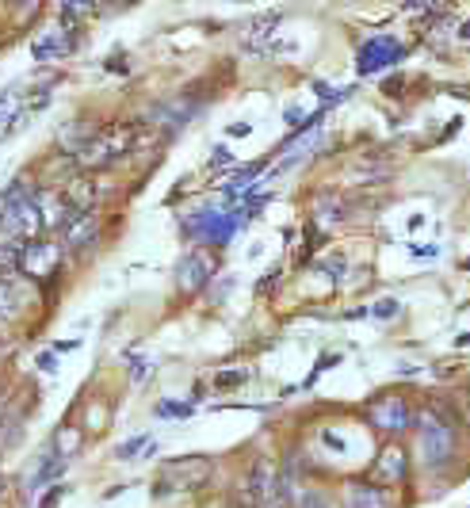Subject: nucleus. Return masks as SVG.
Segmentation results:
<instances>
[{
    "mask_svg": "<svg viewBox=\"0 0 470 508\" xmlns=\"http://www.w3.org/2000/svg\"><path fill=\"white\" fill-rule=\"evenodd\" d=\"M39 234H43V218H39V207H35V192H28L23 184L8 187L0 195V245L23 249Z\"/></svg>",
    "mask_w": 470,
    "mask_h": 508,
    "instance_id": "nucleus-1",
    "label": "nucleus"
},
{
    "mask_svg": "<svg viewBox=\"0 0 470 508\" xmlns=\"http://www.w3.org/2000/svg\"><path fill=\"white\" fill-rule=\"evenodd\" d=\"M214 474V463L207 455H180V459L161 463L157 481H154V497H164V493H192L203 489Z\"/></svg>",
    "mask_w": 470,
    "mask_h": 508,
    "instance_id": "nucleus-2",
    "label": "nucleus"
},
{
    "mask_svg": "<svg viewBox=\"0 0 470 508\" xmlns=\"http://www.w3.org/2000/svg\"><path fill=\"white\" fill-rule=\"evenodd\" d=\"M131 131H126V126H108V131H100V134H92L88 138V142L77 149V164L81 169H108V164H116L126 149H131Z\"/></svg>",
    "mask_w": 470,
    "mask_h": 508,
    "instance_id": "nucleus-3",
    "label": "nucleus"
},
{
    "mask_svg": "<svg viewBox=\"0 0 470 508\" xmlns=\"http://www.w3.org/2000/svg\"><path fill=\"white\" fill-rule=\"evenodd\" d=\"M417 451H421V463L425 466H443L455 451V432L451 425H443L436 413H428L421 428H417Z\"/></svg>",
    "mask_w": 470,
    "mask_h": 508,
    "instance_id": "nucleus-4",
    "label": "nucleus"
},
{
    "mask_svg": "<svg viewBox=\"0 0 470 508\" xmlns=\"http://www.w3.org/2000/svg\"><path fill=\"white\" fill-rule=\"evenodd\" d=\"M58 264H61V245H50V241H28V245L20 249L16 268L23 275H31V279H46V275L58 272Z\"/></svg>",
    "mask_w": 470,
    "mask_h": 508,
    "instance_id": "nucleus-5",
    "label": "nucleus"
},
{
    "mask_svg": "<svg viewBox=\"0 0 470 508\" xmlns=\"http://www.w3.org/2000/svg\"><path fill=\"white\" fill-rule=\"evenodd\" d=\"M367 421H371L378 432H405L413 421L410 405H405V398H394V393H386V398H375L371 405H367Z\"/></svg>",
    "mask_w": 470,
    "mask_h": 508,
    "instance_id": "nucleus-6",
    "label": "nucleus"
},
{
    "mask_svg": "<svg viewBox=\"0 0 470 508\" xmlns=\"http://www.w3.org/2000/svg\"><path fill=\"white\" fill-rule=\"evenodd\" d=\"M211 275H214V264L207 252H187V257L176 264V287H180L184 295H199Z\"/></svg>",
    "mask_w": 470,
    "mask_h": 508,
    "instance_id": "nucleus-7",
    "label": "nucleus"
},
{
    "mask_svg": "<svg viewBox=\"0 0 470 508\" xmlns=\"http://www.w3.org/2000/svg\"><path fill=\"white\" fill-rule=\"evenodd\" d=\"M405 474H410V459H405L402 448H383L378 451V459L371 466V486H398V481H405Z\"/></svg>",
    "mask_w": 470,
    "mask_h": 508,
    "instance_id": "nucleus-8",
    "label": "nucleus"
},
{
    "mask_svg": "<svg viewBox=\"0 0 470 508\" xmlns=\"http://www.w3.org/2000/svg\"><path fill=\"white\" fill-rule=\"evenodd\" d=\"M61 237H66V249H92L96 237H100V214L96 210H81L61 226Z\"/></svg>",
    "mask_w": 470,
    "mask_h": 508,
    "instance_id": "nucleus-9",
    "label": "nucleus"
},
{
    "mask_svg": "<svg viewBox=\"0 0 470 508\" xmlns=\"http://www.w3.org/2000/svg\"><path fill=\"white\" fill-rule=\"evenodd\" d=\"M73 28H58V31H46V35H39V39L31 43V54H35V61H58V58H66L73 46H77V39L69 35Z\"/></svg>",
    "mask_w": 470,
    "mask_h": 508,
    "instance_id": "nucleus-10",
    "label": "nucleus"
},
{
    "mask_svg": "<svg viewBox=\"0 0 470 508\" xmlns=\"http://www.w3.org/2000/svg\"><path fill=\"white\" fill-rule=\"evenodd\" d=\"M345 508H394V501L386 497V489L371 486V481H348Z\"/></svg>",
    "mask_w": 470,
    "mask_h": 508,
    "instance_id": "nucleus-11",
    "label": "nucleus"
},
{
    "mask_svg": "<svg viewBox=\"0 0 470 508\" xmlns=\"http://www.w3.org/2000/svg\"><path fill=\"white\" fill-rule=\"evenodd\" d=\"M398 58H402V46H394V39H371L363 50V58H360V73H375Z\"/></svg>",
    "mask_w": 470,
    "mask_h": 508,
    "instance_id": "nucleus-12",
    "label": "nucleus"
},
{
    "mask_svg": "<svg viewBox=\"0 0 470 508\" xmlns=\"http://www.w3.org/2000/svg\"><path fill=\"white\" fill-rule=\"evenodd\" d=\"M77 451H81V432L73 428V425H61V428L54 432V459L69 463Z\"/></svg>",
    "mask_w": 470,
    "mask_h": 508,
    "instance_id": "nucleus-13",
    "label": "nucleus"
},
{
    "mask_svg": "<svg viewBox=\"0 0 470 508\" xmlns=\"http://www.w3.org/2000/svg\"><path fill=\"white\" fill-rule=\"evenodd\" d=\"M61 474H66V463H61V459H54V455H50V459H43V463H39V470H35V478H31V489H43V486H50V481H58Z\"/></svg>",
    "mask_w": 470,
    "mask_h": 508,
    "instance_id": "nucleus-14",
    "label": "nucleus"
},
{
    "mask_svg": "<svg viewBox=\"0 0 470 508\" xmlns=\"http://www.w3.org/2000/svg\"><path fill=\"white\" fill-rule=\"evenodd\" d=\"M142 448H149V432H142V436H131L126 443H119V448H116V459H134V455L142 451Z\"/></svg>",
    "mask_w": 470,
    "mask_h": 508,
    "instance_id": "nucleus-15",
    "label": "nucleus"
},
{
    "mask_svg": "<svg viewBox=\"0 0 470 508\" xmlns=\"http://www.w3.org/2000/svg\"><path fill=\"white\" fill-rule=\"evenodd\" d=\"M16 260H20V249L0 245V279H4L8 272H16Z\"/></svg>",
    "mask_w": 470,
    "mask_h": 508,
    "instance_id": "nucleus-16",
    "label": "nucleus"
},
{
    "mask_svg": "<svg viewBox=\"0 0 470 508\" xmlns=\"http://www.w3.org/2000/svg\"><path fill=\"white\" fill-rule=\"evenodd\" d=\"M299 508H333V504H329L317 489H307V493H299Z\"/></svg>",
    "mask_w": 470,
    "mask_h": 508,
    "instance_id": "nucleus-17",
    "label": "nucleus"
},
{
    "mask_svg": "<svg viewBox=\"0 0 470 508\" xmlns=\"http://www.w3.org/2000/svg\"><path fill=\"white\" fill-rule=\"evenodd\" d=\"M192 405H180V401H161L157 405V417H187Z\"/></svg>",
    "mask_w": 470,
    "mask_h": 508,
    "instance_id": "nucleus-18",
    "label": "nucleus"
},
{
    "mask_svg": "<svg viewBox=\"0 0 470 508\" xmlns=\"http://www.w3.org/2000/svg\"><path fill=\"white\" fill-rule=\"evenodd\" d=\"M35 367H39V371H46V375H54V371H58V355H54V352H39V355H35Z\"/></svg>",
    "mask_w": 470,
    "mask_h": 508,
    "instance_id": "nucleus-19",
    "label": "nucleus"
},
{
    "mask_svg": "<svg viewBox=\"0 0 470 508\" xmlns=\"http://www.w3.org/2000/svg\"><path fill=\"white\" fill-rule=\"evenodd\" d=\"M66 486H50V493H43V501H39V508H58V501L66 497Z\"/></svg>",
    "mask_w": 470,
    "mask_h": 508,
    "instance_id": "nucleus-20",
    "label": "nucleus"
},
{
    "mask_svg": "<svg viewBox=\"0 0 470 508\" xmlns=\"http://www.w3.org/2000/svg\"><path fill=\"white\" fill-rule=\"evenodd\" d=\"M96 8L88 4H61V20H81V16H92Z\"/></svg>",
    "mask_w": 470,
    "mask_h": 508,
    "instance_id": "nucleus-21",
    "label": "nucleus"
},
{
    "mask_svg": "<svg viewBox=\"0 0 470 508\" xmlns=\"http://www.w3.org/2000/svg\"><path fill=\"white\" fill-rule=\"evenodd\" d=\"M222 164H234V154L226 146H214L211 149V169H222Z\"/></svg>",
    "mask_w": 470,
    "mask_h": 508,
    "instance_id": "nucleus-22",
    "label": "nucleus"
},
{
    "mask_svg": "<svg viewBox=\"0 0 470 508\" xmlns=\"http://www.w3.org/2000/svg\"><path fill=\"white\" fill-rule=\"evenodd\" d=\"M245 378H249L245 371H222L219 378H214V383H219V386L226 390V386H241V383H245Z\"/></svg>",
    "mask_w": 470,
    "mask_h": 508,
    "instance_id": "nucleus-23",
    "label": "nucleus"
},
{
    "mask_svg": "<svg viewBox=\"0 0 470 508\" xmlns=\"http://www.w3.org/2000/svg\"><path fill=\"white\" fill-rule=\"evenodd\" d=\"M149 367H154L149 360H134V363H131V383H146V378H149Z\"/></svg>",
    "mask_w": 470,
    "mask_h": 508,
    "instance_id": "nucleus-24",
    "label": "nucleus"
},
{
    "mask_svg": "<svg viewBox=\"0 0 470 508\" xmlns=\"http://www.w3.org/2000/svg\"><path fill=\"white\" fill-rule=\"evenodd\" d=\"M371 314H375V317H394V314H398V302H394V298H383Z\"/></svg>",
    "mask_w": 470,
    "mask_h": 508,
    "instance_id": "nucleus-25",
    "label": "nucleus"
},
{
    "mask_svg": "<svg viewBox=\"0 0 470 508\" xmlns=\"http://www.w3.org/2000/svg\"><path fill=\"white\" fill-rule=\"evenodd\" d=\"M410 252H413V257H436L440 249H436V245H428V249H425V245H413Z\"/></svg>",
    "mask_w": 470,
    "mask_h": 508,
    "instance_id": "nucleus-26",
    "label": "nucleus"
},
{
    "mask_svg": "<svg viewBox=\"0 0 470 508\" xmlns=\"http://www.w3.org/2000/svg\"><path fill=\"white\" fill-rule=\"evenodd\" d=\"M245 134H252V126H249V123H237V126H230V138H245Z\"/></svg>",
    "mask_w": 470,
    "mask_h": 508,
    "instance_id": "nucleus-27",
    "label": "nucleus"
},
{
    "mask_svg": "<svg viewBox=\"0 0 470 508\" xmlns=\"http://www.w3.org/2000/svg\"><path fill=\"white\" fill-rule=\"evenodd\" d=\"M73 348H81V340H61V345H54V352H73Z\"/></svg>",
    "mask_w": 470,
    "mask_h": 508,
    "instance_id": "nucleus-28",
    "label": "nucleus"
},
{
    "mask_svg": "<svg viewBox=\"0 0 470 508\" xmlns=\"http://www.w3.org/2000/svg\"><path fill=\"white\" fill-rule=\"evenodd\" d=\"M455 345H463V348H466V345H470V333H459V337H455Z\"/></svg>",
    "mask_w": 470,
    "mask_h": 508,
    "instance_id": "nucleus-29",
    "label": "nucleus"
},
{
    "mask_svg": "<svg viewBox=\"0 0 470 508\" xmlns=\"http://www.w3.org/2000/svg\"><path fill=\"white\" fill-rule=\"evenodd\" d=\"M459 39H470V20H466L463 28H459Z\"/></svg>",
    "mask_w": 470,
    "mask_h": 508,
    "instance_id": "nucleus-30",
    "label": "nucleus"
},
{
    "mask_svg": "<svg viewBox=\"0 0 470 508\" xmlns=\"http://www.w3.org/2000/svg\"><path fill=\"white\" fill-rule=\"evenodd\" d=\"M0 405H4V383H0Z\"/></svg>",
    "mask_w": 470,
    "mask_h": 508,
    "instance_id": "nucleus-31",
    "label": "nucleus"
},
{
    "mask_svg": "<svg viewBox=\"0 0 470 508\" xmlns=\"http://www.w3.org/2000/svg\"><path fill=\"white\" fill-rule=\"evenodd\" d=\"M466 268H470V260H466Z\"/></svg>",
    "mask_w": 470,
    "mask_h": 508,
    "instance_id": "nucleus-32",
    "label": "nucleus"
}]
</instances>
